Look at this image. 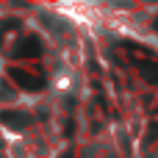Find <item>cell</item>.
<instances>
[{
  "label": "cell",
  "instance_id": "cell-1",
  "mask_svg": "<svg viewBox=\"0 0 158 158\" xmlns=\"http://www.w3.org/2000/svg\"><path fill=\"white\" fill-rule=\"evenodd\" d=\"M131 50V58L136 61V69H139V75L147 81V83H158V53L156 50H150V47H136V44H131L128 47Z\"/></svg>",
  "mask_w": 158,
  "mask_h": 158
},
{
  "label": "cell",
  "instance_id": "cell-2",
  "mask_svg": "<svg viewBox=\"0 0 158 158\" xmlns=\"http://www.w3.org/2000/svg\"><path fill=\"white\" fill-rule=\"evenodd\" d=\"M11 78H14L25 92H39V89H44V75H31V72H22L19 67H14V69H11Z\"/></svg>",
  "mask_w": 158,
  "mask_h": 158
},
{
  "label": "cell",
  "instance_id": "cell-3",
  "mask_svg": "<svg viewBox=\"0 0 158 158\" xmlns=\"http://www.w3.org/2000/svg\"><path fill=\"white\" fill-rule=\"evenodd\" d=\"M17 56H22V58H39L42 53H44V47H42V39L39 36H25V39H19V47L14 50Z\"/></svg>",
  "mask_w": 158,
  "mask_h": 158
},
{
  "label": "cell",
  "instance_id": "cell-4",
  "mask_svg": "<svg viewBox=\"0 0 158 158\" xmlns=\"http://www.w3.org/2000/svg\"><path fill=\"white\" fill-rule=\"evenodd\" d=\"M0 122L6 128H11V131H22V128H28L31 117L25 111H0Z\"/></svg>",
  "mask_w": 158,
  "mask_h": 158
},
{
  "label": "cell",
  "instance_id": "cell-5",
  "mask_svg": "<svg viewBox=\"0 0 158 158\" xmlns=\"http://www.w3.org/2000/svg\"><path fill=\"white\" fill-rule=\"evenodd\" d=\"M156 28H158V19H156Z\"/></svg>",
  "mask_w": 158,
  "mask_h": 158
}]
</instances>
